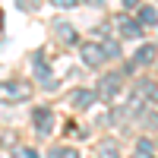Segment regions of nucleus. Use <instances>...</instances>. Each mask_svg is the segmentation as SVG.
Returning <instances> with one entry per match:
<instances>
[{
	"label": "nucleus",
	"mask_w": 158,
	"mask_h": 158,
	"mask_svg": "<svg viewBox=\"0 0 158 158\" xmlns=\"http://www.w3.org/2000/svg\"><path fill=\"white\" fill-rule=\"evenodd\" d=\"M32 98V85L22 82V79H6L0 82V104H19Z\"/></svg>",
	"instance_id": "nucleus-1"
},
{
	"label": "nucleus",
	"mask_w": 158,
	"mask_h": 158,
	"mask_svg": "<svg viewBox=\"0 0 158 158\" xmlns=\"http://www.w3.org/2000/svg\"><path fill=\"white\" fill-rule=\"evenodd\" d=\"M120 85H123V79H120V73H108V76H101V82H98V98L101 101H114L117 98V92H120Z\"/></svg>",
	"instance_id": "nucleus-2"
},
{
	"label": "nucleus",
	"mask_w": 158,
	"mask_h": 158,
	"mask_svg": "<svg viewBox=\"0 0 158 158\" xmlns=\"http://www.w3.org/2000/svg\"><path fill=\"white\" fill-rule=\"evenodd\" d=\"M95 101H98V92H92V89H73L67 95V104H73V108H89Z\"/></svg>",
	"instance_id": "nucleus-3"
},
{
	"label": "nucleus",
	"mask_w": 158,
	"mask_h": 158,
	"mask_svg": "<svg viewBox=\"0 0 158 158\" xmlns=\"http://www.w3.org/2000/svg\"><path fill=\"white\" fill-rule=\"evenodd\" d=\"M32 120H35V133H38V136H48L51 127H54V114H51L48 108H38V111L32 114Z\"/></svg>",
	"instance_id": "nucleus-4"
},
{
	"label": "nucleus",
	"mask_w": 158,
	"mask_h": 158,
	"mask_svg": "<svg viewBox=\"0 0 158 158\" xmlns=\"http://www.w3.org/2000/svg\"><path fill=\"white\" fill-rule=\"evenodd\" d=\"M82 63L85 67H101L104 63V48L101 44H82Z\"/></svg>",
	"instance_id": "nucleus-5"
},
{
	"label": "nucleus",
	"mask_w": 158,
	"mask_h": 158,
	"mask_svg": "<svg viewBox=\"0 0 158 158\" xmlns=\"http://www.w3.org/2000/svg\"><path fill=\"white\" fill-rule=\"evenodd\" d=\"M35 76L41 79V85H44L48 92H54V89H57V79L51 76V70H48V63H44L41 57H35Z\"/></svg>",
	"instance_id": "nucleus-6"
},
{
	"label": "nucleus",
	"mask_w": 158,
	"mask_h": 158,
	"mask_svg": "<svg viewBox=\"0 0 158 158\" xmlns=\"http://www.w3.org/2000/svg\"><path fill=\"white\" fill-rule=\"evenodd\" d=\"M95 158H120V146L114 139H101L95 146Z\"/></svg>",
	"instance_id": "nucleus-7"
},
{
	"label": "nucleus",
	"mask_w": 158,
	"mask_h": 158,
	"mask_svg": "<svg viewBox=\"0 0 158 158\" xmlns=\"http://www.w3.org/2000/svg\"><path fill=\"white\" fill-rule=\"evenodd\" d=\"M54 35L60 38V41H67V44H73V41H76V29H73L70 22H63V19H57V22H54Z\"/></svg>",
	"instance_id": "nucleus-8"
},
{
	"label": "nucleus",
	"mask_w": 158,
	"mask_h": 158,
	"mask_svg": "<svg viewBox=\"0 0 158 158\" xmlns=\"http://www.w3.org/2000/svg\"><path fill=\"white\" fill-rule=\"evenodd\" d=\"M152 60H155V44H142V48L136 51V57H133L136 67H149Z\"/></svg>",
	"instance_id": "nucleus-9"
},
{
	"label": "nucleus",
	"mask_w": 158,
	"mask_h": 158,
	"mask_svg": "<svg viewBox=\"0 0 158 158\" xmlns=\"http://www.w3.org/2000/svg\"><path fill=\"white\" fill-rule=\"evenodd\" d=\"M117 29H120L123 38H139V35H142L139 22H133V19H117Z\"/></svg>",
	"instance_id": "nucleus-10"
},
{
	"label": "nucleus",
	"mask_w": 158,
	"mask_h": 158,
	"mask_svg": "<svg viewBox=\"0 0 158 158\" xmlns=\"http://www.w3.org/2000/svg\"><path fill=\"white\" fill-rule=\"evenodd\" d=\"M136 92H139L142 98H149V101H158V85L155 82H146V79H142V82L136 85Z\"/></svg>",
	"instance_id": "nucleus-11"
},
{
	"label": "nucleus",
	"mask_w": 158,
	"mask_h": 158,
	"mask_svg": "<svg viewBox=\"0 0 158 158\" xmlns=\"http://www.w3.org/2000/svg\"><path fill=\"white\" fill-rule=\"evenodd\" d=\"M48 158H79V152L70 149V146H57V149H51V152H48Z\"/></svg>",
	"instance_id": "nucleus-12"
},
{
	"label": "nucleus",
	"mask_w": 158,
	"mask_h": 158,
	"mask_svg": "<svg viewBox=\"0 0 158 158\" xmlns=\"http://www.w3.org/2000/svg\"><path fill=\"white\" fill-rule=\"evenodd\" d=\"M155 22H158V13L152 6H142L139 10V25H155Z\"/></svg>",
	"instance_id": "nucleus-13"
},
{
	"label": "nucleus",
	"mask_w": 158,
	"mask_h": 158,
	"mask_svg": "<svg viewBox=\"0 0 158 158\" xmlns=\"http://www.w3.org/2000/svg\"><path fill=\"white\" fill-rule=\"evenodd\" d=\"M104 57H120V44H117V41H111V38H104Z\"/></svg>",
	"instance_id": "nucleus-14"
},
{
	"label": "nucleus",
	"mask_w": 158,
	"mask_h": 158,
	"mask_svg": "<svg viewBox=\"0 0 158 158\" xmlns=\"http://www.w3.org/2000/svg\"><path fill=\"white\" fill-rule=\"evenodd\" d=\"M13 158H38V152H35V149H16Z\"/></svg>",
	"instance_id": "nucleus-15"
},
{
	"label": "nucleus",
	"mask_w": 158,
	"mask_h": 158,
	"mask_svg": "<svg viewBox=\"0 0 158 158\" xmlns=\"http://www.w3.org/2000/svg\"><path fill=\"white\" fill-rule=\"evenodd\" d=\"M54 6H60V10H73L76 6V0H51Z\"/></svg>",
	"instance_id": "nucleus-16"
},
{
	"label": "nucleus",
	"mask_w": 158,
	"mask_h": 158,
	"mask_svg": "<svg viewBox=\"0 0 158 158\" xmlns=\"http://www.w3.org/2000/svg\"><path fill=\"white\" fill-rule=\"evenodd\" d=\"M136 3H139V0H123V6H127V10H136Z\"/></svg>",
	"instance_id": "nucleus-17"
},
{
	"label": "nucleus",
	"mask_w": 158,
	"mask_h": 158,
	"mask_svg": "<svg viewBox=\"0 0 158 158\" xmlns=\"http://www.w3.org/2000/svg\"><path fill=\"white\" fill-rule=\"evenodd\" d=\"M0 22H3V13H0Z\"/></svg>",
	"instance_id": "nucleus-18"
}]
</instances>
